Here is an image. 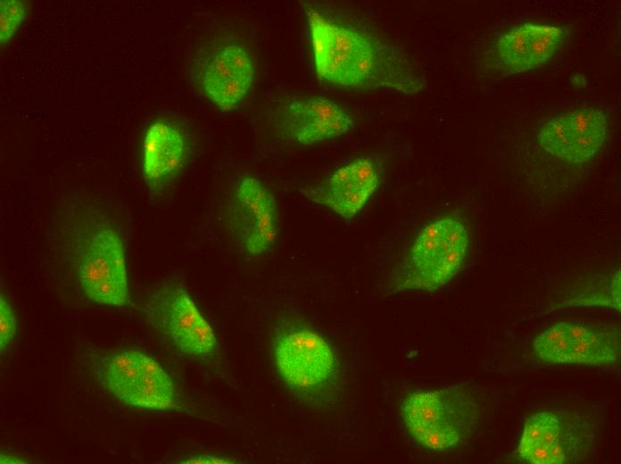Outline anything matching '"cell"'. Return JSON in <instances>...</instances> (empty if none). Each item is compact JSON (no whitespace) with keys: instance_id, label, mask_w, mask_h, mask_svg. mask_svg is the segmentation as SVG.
<instances>
[{"instance_id":"obj_14","label":"cell","mask_w":621,"mask_h":464,"mask_svg":"<svg viewBox=\"0 0 621 464\" xmlns=\"http://www.w3.org/2000/svg\"><path fill=\"white\" fill-rule=\"evenodd\" d=\"M576 435L559 412L536 411L526 419L516 452L533 464L570 462L576 450Z\"/></svg>"},{"instance_id":"obj_5","label":"cell","mask_w":621,"mask_h":464,"mask_svg":"<svg viewBox=\"0 0 621 464\" xmlns=\"http://www.w3.org/2000/svg\"><path fill=\"white\" fill-rule=\"evenodd\" d=\"M402 424L419 445L445 451L460 445L476 430L479 407L464 385L413 391L402 400Z\"/></svg>"},{"instance_id":"obj_8","label":"cell","mask_w":621,"mask_h":464,"mask_svg":"<svg viewBox=\"0 0 621 464\" xmlns=\"http://www.w3.org/2000/svg\"><path fill=\"white\" fill-rule=\"evenodd\" d=\"M279 213L273 194L256 178L238 180L229 204V225L240 253L248 258L268 257L279 231Z\"/></svg>"},{"instance_id":"obj_10","label":"cell","mask_w":621,"mask_h":464,"mask_svg":"<svg viewBox=\"0 0 621 464\" xmlns=\"http://www.w3.org/2000/svg\"><path fill=\"white\" fill-rule=\"evenodd\" d=\"M608 117L587 107L559 114L547 120L537 134L541 147L568 163L581 164L599 153L608 135Z\"/></svg>"},{"instance_id":"obj_4","label":"cell","mask_w":621,"mask_h":464,"mask_svg":"<svg viewBox=\"0 0 621 464\" xmlns=\"http://www.w3.org/2000/svg\"><path fill=\"white\" fill-rule=\"evenodd\" d=\"M469 246L465 223L454 216L427 222L416 235L391 274L392 293L434 291L448 284L462 268Z\"/></svg>"},{"instance_id":"obj_6","label":"cell","mask_w":621,"mask_h":464,"mask_svg":"<svg viewBox=\"0 0 621 464\" xmlns=\"http://www.w3.org/2000/svg\"><path fill=\"white\" fill-rule=\"evenodd\" d=\"M138 311L148 326L182 354L199 360L216 356L214 330L181 284L163 283Z\"/></svg>"},{"instance_id":"obj_7","label":"cell","mask_w":621,"mask_h":464,"mask_svg":"<svg viewBox=\"0 0 621 464\" xmlns=\"http://www.w3.org/2000/svg\"><path fill=\"white\" fill-rule=\"evenodd\" d=\"M256 71L253 54L236 39H219L202 46L191 65L198 88L222 112L242 104L254 84Z\"/></svg>"},{"instance_id":"obj_9","label":"cell","mask_w":621,"mask_h":464,"mask_svg":"<svg viewBox=\"0 0 621 464\" xmlns=\"http://www.w3.org/2000/svg\"><path fill=\"white\" fill-rule=\"evenodd\" d=\"M533 348L545 362L601 366L616 362L620 336L611 325L562 321L542 331Z\"/></svg>"},{"instance_id":"obj_11","label":"cell","mask_w":621,"mask_h":464,"mask_svg":"<svg viewBox=\"0 0 621 464\" xmlns=\"http://www.w3.org/2000/svg\"><path fill=\"white\" fill-rule=\"evenodd\" d=\"M276 127L284 139L310 145L347 134L354 121L343 106L325 96L291 97L279 108Z\"/></svg>"},{"instance_id":"obj_19","label":"cell","mask_w":621,"mask_h":464,"mask_svg":"<svg viewBox=\"0 0 621 464\" xmlns=\"http://www.w3.org/2000/svg\"><path fill=\"white\" fill-rule=\"evenodd\" d=\"M29 4L25 0L0 1V42L7 44L25 20Z\"/></svg>"},{"instance_id":"obj_1","label":"cell","mask_w":621,"mask_h":464,"mask_svg":"<svg viewBox=\"0 0 621 464\" xmlns=\"http://www.w3.org/2000/svg\"><path fill=\"white\" fill-rule=\"evenodd\" d=\"M313 63L326 85L361 91L418 93L426 81L415 61L379 29L306 4Z\"/></svg>"},{"instance_id":"obj_18","label":"cell","mask_w":621,"mask_h":464,"mask_svg":"<svg viewBox=\"0 0 621 464\" xmlns=\"http://www.w3.org/2000/svg\"><path fill=\"white\" fill-rule=\"evenodd\" d=\"M531 70L549 62L564 45L569 26L525 22Z\"/></svg>"},{"instance_id":"obj_21","label":"cell","mask_w":621,"mask_h":464,"mask_svg":"<svg viewBox=\"0 0 621 464\" xmlns=\"http://www.w3.org/2000/svg\"><path fill=\"white\" fill-rule=\"evenodd\" d=\"M171 463L180 464H234L243 463L240 459L231 456H219L215 454H194L185 455L177 461Z\"/></svg>"},{"instance_id":"obj_12","label":"cell","mask_w":621,"mask_h":464,"mask_svg":"<svg viewBox=\"0 0 621 464\" xmlns=\"http://www.w3.org/2000/svg\"><path fill=\"white\" fill-rule=\"evenodd\" d=\"M381 177V163L363 155L335 170L321 184L301 191L310 201L350 220L363 209L379 186Z\"/></svg>"},{"instance_id":"obj_2","label":"cell","mask_w":621,"mask_h":464,"mask_svg":"<svg viewBox=\"0 0 621 464\" xmlns=\"http://www.w3.org/2000/svg\"><path fill=\"white\" fill-rule=\"evenodd\" d=\"M65 211L77 284L94 302L127 304L125 244L117 227L102 209L84 197L70 199Z\"/></svg>"},{"instance_id":"obj_13","label":"cell","mask_w":621,"mask_h":464,"mask_svg":"<svg viewBox=\"0 0 621 464\" xmlns=\"http://www.w3.org/2000/svg\"><path fill=\"white\" fill-rule=\"evenodd\" d=\"M190 154V137L179 122L170 119L151 122L142 140V170L147 187L153 193L170 188Z\"/></svg>"},{"instance_id":"obj_15","label":"cell","mask_w":621,"mask_h":464,"mask_svg":"<svg viewBox=\"0 0 621 464\" xmlns=\"http://www.w3.org/2000/svg\"><path fill=\"white\" fill-rule=\"evenodd\" d=\"M134 351L140 366V376L126 404L155 410L172 409L175 404L173 379L153 357Z\"/></svg>"},{"instance_id":"obj_3","label":"cell","mask_w":621,"mask_h":464,"mask_svg":"<svg viewBox=\"0 0 621 464\" xmlns=\"http://www.w3.org/2000/svg\"><path fill=\"white\" fill-rule=\"evenodd\" d=\"M270 347L277 374L297 401L315 409L338 402L341 368L336 354L306 319L278 315L272 325Z\"/></svg>"},{"instance_id":"obj_20","label":"cell","mask_w":621,"mask_h":464,"mask_svg":"<svg viewBox=\"0 0 621 464\" xmlns=\"http://www.w3.org/2000/svg\"><path fill=\"white\" fill-rule=\"evenodd\" d=\"M17 331L16 316L11 304L0 297V348L1 352L12 342Z\"/></svg>"},{"instance_id":"obj_16","label":"cell","mask_w":621,"mask_h":464,"mask_svg":"<svg viewBox=\"0 0 621 464\" xmlns=\"http://www.w3.org/2000/svg\"><path fill=\"white\" fill-rule=\"evenodd\" d=\"M102 378L105 388L123 403L134 391L140 366L134 350L114 352L102 360Z\"/></svg>"},{"instance_id":"obj_17","label":"cell","mask_w":621,"mask_h":464,"mask_svg":"<svg viewBox=\"0 0 621 464\" xmlns=\"http://www.w3.org/2000/svg\"><path fill=\"white\" fill-rule=\"evenodd\" d=\"M495 69L505 75L531 70L525 22L501 32L493 46Z\"/></svg>"}]
</instances>
